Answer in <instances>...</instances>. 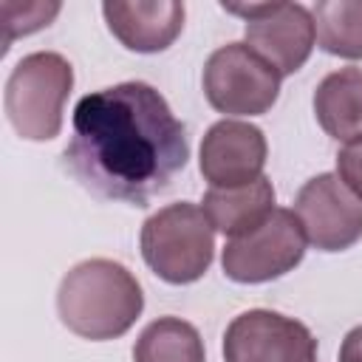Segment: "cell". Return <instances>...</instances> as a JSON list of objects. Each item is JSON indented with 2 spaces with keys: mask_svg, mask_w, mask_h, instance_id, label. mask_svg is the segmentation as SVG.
<instances>
[{
  "mask_svg": "<svg viewBox=\"0 0 362 362\" xmlns=\"http://www.w3.org/2000/svg\"><path fill=\"white\" fill-rule=\"evenodd\" d=\"M62 158L88 192L147 206L187 167L189 139L167 99L133 79L76 102Z\"/></svg>",
  "mask_w": 362,
  "mask_h": 362,
  "instance_id": "6da1fadb",
  "label": "cell"
},
{
  "mask_svg": "<svg viewBox=\"0 0 362 362\" xmlns=\"http://www.w3.org/2000/svg\"><path fill=\"white\" fill-rule=\"evenodd\" d=\"M57 311L62 325L76 337L105 342L133 328L144 311V294L127 266L110 257H90L62 277Z\"/></svg>",
  "mask_w": 362,
  "mask_h": 362,
  "instance_id": "7a4b0ae2",
  "label": "cell"
},
{
  "mask_svg": "<svg viewBox=\"0 0 362 362\" xmlns=\"http://www.w3.org/2000/svg\"><path fill=\"white\" fill-rule=\"evenodd\" d=\"M141 257L156 277L187 286L206 274L215 257V229L192 201L167 204L141 223Z\"/></svg>",
  "mask_w": 362,
  "mask_h": 362,
  "instance_id": "3957f363",
  "label": "cell"
},
{
  "mask_svg": "<svg viewBox=\"0 0 362 362\" xmlns=\"http://www.w3.org/2000/svg\"><path fill=\"white\" fill-rule=\"evenodd\" d=\"M74 88V65L57 51L25 54L6 79L3 107L20 139L51 141L62 130L65 102Z\"/></svg>",
  "mask_w": 362,
  "mask_h": 362,
  "instance_id": "277c9868",
  "label": "cell"
},
{
  "mask_svg": "<svg viewBox=\"0 0 362 362\" xmlns=\"http://www.w3.org/2000/svg\"><path fill=\"white\" fill-rule=\"evenodd\" d=\"M280 74L246 42H226L204 62V96L226 116H263L280 96Z\"/></svg>",
  "mask_w": 362,
  "mask_h": 362,
  "instance_id": "5b68a950",
  "label": "cell"
},
{
  "mask_svg": "<svg viewBox=\"0 0 362 362\" xmlns=\"http://www.w3.org/2000/svg\"><path fill=\"white\" fill-rule=\"evenodd\" d=\"M221 8L246 20V45L280 76L297 74L317 45L314 17L303 3H221Z\"/></svg>",
  "mask_w": 362,
  "mask_h": 362,
  "instance_id": "8992f818",
  "label": "cell"
},
{
  "mask_svg": "<svg viewBox=\"0 0 362 362\" xmlns=\"http://www.w3.org/2000/svg\"><path fill=\"white\" fill-rule=\"evenodd\" d=\"M305 232L294 209H274L263 226L232 238L223 246L221 266L235 283H269L288 274L305 257Z\"/></svg>",
  "mask_w": 362,
  "mask_h": 362,
  "instance_id": "52a82bcc",
  "label": "cell"
},
{
  "mask_svg": "<svg viewBox=\"0 0 362 362\" xmlns=\"http://www.w3.org/2000/svg\"><path fill=\"white\" fill-rule=\"evenodd\" d=\"M223 362H317V339L294 317L252 308L229 322Z\"/></svg>",
  "mask_w": 362,
  "mask_h": 362,
  "instance_id": "ba28073f",
  "label": "cell"
},
{
  "mask_svg": "<svg viewBox=\"0 0 362 362\" xmlns=\"http://www.w3.org/2000/svg\"><path fill=\"white\" fill-rule=\"evenodd\" d=\"M294 215L305 240L320 252H342L362 238V201L337 173L308 178L294 198Z\"/></svg>",
  "mask_w": 362,
  "mask_h": 362,
  "instance_id": "9c48e42d",
  "label": "cell"
},
{
  "mask_svg": "<svg viewBox=\"0 0 362 362\" xmlns=\"http://www.w3.org/2000/svg\"><path fill=\"white\" fill-rule=\"evenodd\" d=\"M266 156L269 144L257 124L240 119H221L201 139L198 167L209 187L229 189L257 181L263 175Z\"/></svg>",
  "mask_w": 362,
  "mask_h": 362,
  "instance_id": "30bf717a",
  "label": "cell"
},
{
  "mask_svg": "<svg viewBox=\"0 0 362 362\" xmlns=\"http://www.w3.org/2000/svg\"><path fill=\"white\" fill-rule=\"evenodd\" d=\"M110 34L136 54H158L184 31L187 8L178 0H107L102 3Z\"/></svg>",
  "mask_w": 362,
  "mask_h": 362,
  "instance_id": "8fae6325",
  "label": "cell"
},
{
  "mask_svg": "<svg viewBox=\"0 0 362 362\" xmlns=\"http://www.w3.org/2000/svg\"><path fill=\"white\" fill-rule=\"evenodd\" d=\"M201 209H204L206 221L212 223V229L232 240V238L255 232L257 226H263L269 221V215L277 209L274 187L266 175H260L257 181L243 184V187H229V189L209 187L204 192Z\"/></svg>",
  "mask_w": 362,
  "mask_h": 362,
  "instance_id": "7c38bea8",
  "label": "cell"
},
{
  "mask_svg": "<svg viewBox=\"0 0 362 362\" xmlns=\"http://www.w3.org/2000/svg\"><path fill=\"white\" fill-rule=\"evenodd\" d=\"M314 116L334 141L362 144V68L331 71L314 90Z\"/></svg>",
  "mask_w": 362,
  "mask_h": 362,
  "instance_id": "4fadbf2b",
  "label": "cell"
},
{
  "mask_svg": "<svg viewBox=\"0 0 362 362\" xmlns=\"http://www.w3.org/2000/svg\"><path fill=\"white\" fill-rule=\"evenodd\" d=\"M133 362H206L204 339L181 317H158L139 334Z\"/></svg>",
  "mask_w": 362,
  "mask_h": 362,
  "instance_id": "5bb4252c",
  "label": "cell"
},
{
  "mask_svg": "<svg viewBox=\"0 0 362 362\" xmlns=\"http://www.w3.org/2000/svg\"><path fill=\"white\" fill-rule=\"evenodd\" d=\"M317 45L342 59H362V0H320L311 8Z\"/></svg>",
  "mask_w": 362,
  "mask_h": 362,
  "instance_id": "9a60e30c",
  "label": "cell"
},
{
  "mask_svg": "<svg viewBox=\"0 0 362 362\" xmlns=\"http://www.w3.org/2000/svg\"><path fill=\"white\" fill-rule=\"evenodd\" d=\"M59 3H42V0H3L0 3V14H3V51L11 48V42L17 37H28L45 25H51V20L59 14Z\"/></svg>",
  "mask_w": 362,
  "mask_h": 362,
  "instance_id": "2e32d148",
  "label": "cell"
},
{
  "mask_svg": "<svg viewBox=\"0 0 362 362\" xmlns=\"http://www.w3.org/2000/svg\"><path fill=\"white\" fill-rule=\"evenodd\" d=\"M337 175L362 201V144H351L337 153Z\"/></svg>",
  "mask_w": 362,
  "mask_h": 362,
  "instance_id": "e0dca14e",
  "label": "cell"
},
{
  "mask_svg": "<svg viewBox=\"0 0 362 362\" xmlns=\"http://www.w3.org/2000/svg\"><path fill=\"white\" fill-rule=\"evenodd\" d=\"M339 362H362V325L351 328L339 345Z\"/></svg>",
  "mask_w": 362,
  "mask_h": 362,
  "instance_id": "ac0fdd59",
  "label": "cell"
}]
</instances>
